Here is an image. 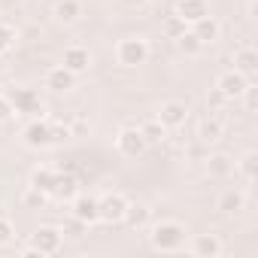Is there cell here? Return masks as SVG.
Returning a JSON list of instances; mask_svg holds the SVG:
<instances>
[{"mask_svg": "<svg viewBox=\"0 0 258 258\" xmlns=\"http://www.w3.org/2000/svg\"><path fill=\"white\" fill-rule=\"evenodd\" d=\"M16 115V106H13V100L7 97V94H0V124L4 121H10Z\"/></svg>", "mask_w": 258, "mask_h": 258, "instance_id": "cell-31", "label": "cell"}, {"mask_svg": "<svg viewBox=\"0 0 258 258\" xmlns=\"http://www.w3.org/2000/svg\"><path fill=\"white\" fill-rule=\"evenodd\" d=\"M13 237H16V228H13V222L0 216V249H4V246H10V243H13Z\"/></svg>", "mask_w": 258, "mask_h": 258, "instance_id": "cell-29", "label": "cell"}, {"mask_svg": "<svg viewBox=\"0 0 258 258\" xmlns=\"http://www.w3.org/2000/svg\"><path fill=\"white\" fill-rule=\"evenodd\" d=\"M207 176L210 179H231L234 176V158L225 152H216L207 158Z\"/></svg>", "mask_w": 258, "mask_h": 258, "instance_id": "cell-18", "label": "cell"}, {"mask_svg": "<svg viewBox=\"0 0 258 258\" xmlns=\"http://www.w3.org/2000/svg\"><path fill=\"white\" fill-rule=\"evenodd\" d=\"M207 103H210V106H222V103H228V100H225V97H222V94L213 88V91L207 94Z\"/></svg>", "mask_w": 258, "mask_h": 258, "instance_id": "cell-35", "label": "cell"}, {"mask_svg": "<svg viewBox=\"0 0 258 258\" xmlns=\"http://www.w3.org/2000/svg\"><path fill=\"white\" fill-rule=\"evenodd\" d=\"M82 228H88V225H82L79 219H73V222H67L61 231H64V234H70V237H79V231H82Z\"/></svg>", "mask_w": 258, "mask_h": 258, "instance_id": "cell-33", "label": "cell"}, {"mask_svg": "<svg viewBox=\"0 0 258 258\" xmlns=\"http://www.w3.org/2000/svg\"><path fill=\"white\" fill-rule=\"evenodd\" d=\"M216 210L225 213V216H240L246 210V195L240 188H225L219 195V201H216Z\"/></svg>", "mask_w": 258, "mask_h": 258, "instance_id": "cell-16", "label": "cell"}, {"mask_svg": "<svg viewBox=\"0 0 258 258\" xmlns=\"http://www.w3.org/2000/svg\"><path fill=\"white\" fill-rule=\"evenodd\" d=\"M176 16L185 25H195L198 19L210 16V4H207V0H179V4H176Z\"/></svg>", "mask_w": 258, "mask_h": 258, "instance_id": "cell-19", "label": "cell"}, {"mask_svg": "<svg viewBox=\"0 0 258 258\" xmlns=\"http://www.w3.org/2000/svg\"><path fill=\"white\" fill-rule=\"evenodd\" d=\"M222 134H225V121H222L219 115H207V118H201V121H198V140H201L204 146L219 143V140H222Z\"/></svg>", "mask_w": 258, "mask_h": 258, "instance_id": "cell-15", "label": "cell"}, {"mask_svg": "<svg viewBox=\"0 0 258 258\" xmlns=\"http://www.w3.org/2000/svg\"><path fill=\"white\" fill-rule=\"evenodd\" d=\"M46 88L55 94H67L70 88H76V73H70L64 64H55L46 70Z\"/></svg>", "mask_w": 258, "mask_h": 258, "instance_id": "cell-9", "label": "cell"}, {"mask_svg": "<svg viewBox=\"0 0 258 258\" xmlns=\"http://www.w3.org/2000/svg\"><path fill=\"white\" fill-rule=\"evenodd\" d=\"M22 140H25V146H31V149H46V146H52V143H55V137H52V121L34 118L31 124H25Z\"/></svg>", "mask_w": 258, "mask_h": 258, "instance_id": "cell-8", "label": "cell"}, {"mask_svg": "<svg viewBox=\"0 0 258 258\" xmlns=\"http://www.w3.org/2000/svg\"><path fill=\"white\" fill-rule=\"evenodd\" d=\"M176 46H179V52H185V55H201V52H204V43L191 34V28H185V31L176 37Z\"/></svg>", "mask_w": 258, "mask_h": 258, "instance_id": "cell-24", "label": "cell"}, {"mask_svg": "<svg viewBox=\"0 0 258 258\" xmlns=\"http://www.w3.org/2000/svg\"><path fill=\"white\" fill-rule=\"evenodd\" d=\"M185 240H188V231L176 219H161L158 225H152V234H149V243L158 252H179Z\"/></svg>", "mask_w": 258, "mask_h": 258, "instance_id": "cell-1", "label": "cell"}, {"mask_svg": "<svg viewBox=\"0 0 258 258\" xmlns=\"http://www.w3.org/2000/svg\"><path fill=\"white\" fill-rule=\"evenodd\" d=\"M61 64H64L70 73L82 76V73H88V67H91V52H88L85 46H67V49H64Z\"/></svg>", "mask_w": 258, "mask_h": 258, "instance_id": "cell-11", "label": "cell"}, {"mask_svg": "<svg viewBox=\"0 0 258 258\" xmlns=\"http://www.w3.org/2000/svg\"><path fill=\"white\" fill-rule=\"evenodd\" d=\"M22 204H25V207H31V210H40V207L46 204V195L28 185V191H25V198H22Z\"/></svg>", "mask_w": 258, "mask_h": 258, "instance_id": "cell-28", "label": "cell"}, {"mask_svg": "<svg viewBox=\"0 0 258 258\" xmlns=\"http://www.w3.org/2000/svg\"><path fill=\"white\" fill-rule=\"evenodd\" d=\"M249 82H252V79H246L243 73H237V70L231 67V70H225V73L216 76V85H213V88H216L225 100H240L243 91L249 88Z\"/></svg>", "mask_w": 258, "mask_h": 258, "instance_id": "cell-5", "label": "cell"}, {"mask_svg": "<svg viewBox=\"0 0 258 258\" xmlns=\"http://www.w3.org/2000/svg\"><path fill=\"white\" fill-rule=\"evenodd\" d=\"M52 137H55V143H58V140H67V137H73V134H70V127H61V124H52Z\"/></svg>", "mask_w": 258, "mask_h": 258, "instance_id": "cell-34", "label": "cell"}, {"mask_svg": "<svg viewBox=\"0 0 258 258\" xmlns=\"http://www.w3.org/2000/svg\"><path fill=\"white\" fill-rule=\"evenodd\" d=\"M191 34H195L204 46H210V43H216V40L222 37V25H219L213 16H204V19H198V22L191 25Z\"/></svg>", "mask_w": 258, "mask_h": 258, "instance_id": "cell-20", "label": "cell"}, {"mask_svg": "<svg viewBox=\"0 0 258 258\" xmlns=\"http://www.w3.org/2000/svg\"><path fill=\"white\" fill-rule=\"evenodd\" d=\"M188 252L198 258H219L222 255V240L216 234H195L188 243Z\"/></svg>", "mask_w": 258, "mask_h": 258, "instance_id": "cell-13", "label": "cell"}, {"mask_svg": "<svg viewBox=\"0 0 258 258\" xmlns=\"http://www.w3.org/2000/svg\"><path fill=\"white\" fill-rule=\"evenodd\" d=\"M140 131H143V137H146V143H149V146H152V143H161V140L167 137V127H164L158 118L143 121V124H140Z\"/></svg>", "mask_w": 258, "mask_h": 258, "instance_id": "cell-26", "label": "cell"}, {"mask_svg": "<svg viewBox=\"0 0 258 258\" xmlns=\"http://www.w3.org/2000/svg\"><path fill=\"white\" fill-rule=\"evenodd\" d=\"M124 210H127V198H124L121 191H109V195L97 198V216H100V222H106V225L121 222V219H124Z\"/></svg>", "mask_w": 258, "mask_h": 258, "instance_id": "cell-6", "label": "cell"}, {"mask_svg": "<svg viewBox=\"0 0 258 258\" xmlns=\"http://www.w3.org/2000/svg\"><path fill=\"white\" fill-rule=\"evenodd\" d=\"M149 219H152V210H149L143 201H134V204L127 201V210H124V219H121V222H127V225L137 231V228H146Z\"/></svg>", "mask_w": 258, "mask_h": 258, "instance_id": "cell-22", "label": "cell"}, {"mask_svg": "<svg viewBox=\"0 0 258 258\" xmlns=\"http://www.w3.org/2000/svg\"><path fill=\"white\" fill-rule=\"evenodd\" d=\"M55 173H58V170H52V167H34V170H31V179H28V185H31V188H37V191H43V195L49 198L52 182H55Z\"/></svg>", "mask_w": 258, "mask_h": 258, "instance_id": "cell-23", "label": "cell"}, {"mask_svg": "<svg viewBox=\"0 0 258 258\" xmlns=\"http://www.w3.org/2000/svg\"><path fill=\"white\" fill-rule=\"evenodd\" d=\"M182 31H185V22H182V19H179V16H176V13H173V16H170V19H167V34H170V37H173V40H176V37H179V34H182Z\"/></svg>", "mask_w": 258, "mask_h": 258, "instance_id": "cell-32", "label": "cell"}, {"mask_svg": "<svg viewBox=\"0 0 258 258\" xmlns=\"http://www.w3.org/2000/svg\"><path fill=\"white\" fill-rule=\"evenodd\" d=\"M234 70L243 73L246 79H255V73H258V52L249 49V46L237 49V52H234Z\"/></svg>", "mask_w": 258, "mask_h": 258, "instance_id": "cell-21", "label": "cell"}, {"mask_svg": "<svg viewBox=\"0 0 258 258\" xmlns=\"http://www.w3.org/2000/svg\"><path fill=\"white\" fill-rule=\"evenodd\" d=\"M13 46H16V31H13L10 25L0 22V55H7Z\"/></svg>", "mask_w": 258, "mask_h": 258, "instance_id": "cell-27", "label": "cell"}, {"mask_svg": "<svg viewBox=\"0 0 258 258\" xmlns=\"http://www.w3.org/2000/svg\"><path fill=\"white\" fill-rule=\"evenodd\" d=\"M115 61L121 64V67H140V64H146L149 61V43L143 40V37H124V40H118L115 43Z\"/></svg>", "mask_w": 258, "mask_h": 258, "instance_id": "cell-2", "label": "cell"}, {"mask_svg": "<svg viewBox=\"0 0 258 258\" xmlns=\"http://www.w3.org/2000/svg\"><path fill=\"white\" fill-rule=\"evenodd\" d=\"M240 100L246 103V112H255V109H258V88H255V82H249V88L243 91Z\"/></svg>", "mask_w": 258, "mask_h": 258, "instance_id": "cell-30", "label": "cell"}, {"mask_svg": "<svg viewBox=\"0 0 258 258\" xmlns=\"http://www.w3.org/2000/svg\"><path fill=\"white\" fill-rule=\"evenodd\" d=\"M155 118L167 127V131H176L188 121V103L185 100H164L158 109H155Z\"/></svg>", "mask_w": 258, "mask_h": 258, "instance_id": "cell-7", "label": "cell"}, {"mask_svg": "<svg viewBox=\"0 0 258 258\" xmlns=\"http://www.w3.org/2000/svg\"><path fill=\"white\" fill-rule=\"evenodd\" d=\"M70 213H73V219H79L82 225L100 222V216H97V198H94V195H76V198L70 201Z\"/></svg>", "mask_w": 258, "mask_h": 258, "instance_id": "cell-10", "label": "cell"}, {"mask_svg": "<svg viewBox=\"0 0 258 258\" xmlns=\"http://www.w3.org/2000/svg\"><path fill=\"white\" fill-rule=\"evenodd\" d=\"M79 195V179L73 176V173H55V182H52V191H49V198H55V201H73Z\"/></svg>", "mask_w": 258, "mask_h": 258, "instance_id": "cell-14", "label": "cell"}, {"mask_svg": "<svg viewBox=\"0 0 258 258\" xmlns=\"http://www.w3.org/2000/svg\"><path fill=\"white\" fill-rule=\"evenodd\" d=\"M255 167H258V155H255V152H246L240 161H234V173H240L246 182L255 179Z\"/></svg>", "mask_w": 258, "mask_h": 258, "instance_id": "cell-25", "label": "cell"}, {"mask_svg": "<svg viewBox=\"0 0 258 258\" xmlns=\"http://www.w3.org/2000/svg\"><path fill=\"white\" fill-rule=\"evenodd\" d=\"M115 149H118V155H124V158H140V155L149 149V143H146V137H143V131H140V124H124L121 131L115 134Z\"/></svg>", "mask_w": 258, "mask_h": 258, "instance_id": "cell-3", "label": "cell"}, {"mask_svg": "<svg viewBox=\"0 0 258 258\" xmlns=\"http://www.w3.org/2000/svg\"><path fill=\"white\" fill-rule=\"evenodd\" d=\"M52 16L58 25H76L82 19V0H55Z\"/></svg>", "mask_w": 258, "mask_h": 258, "instance_id": "cell-17", "label": "cell"}, {"mask_svg": "<svg viewBox=\"0 0 258 258\" xmlns=\"http://www.w3.org/2000/svg\"><path fill=\"white\" fill-rule=\"evenodd\" d=\"M31 246L40 252V255H55L61 252L64 246V231L58 225H40L34 234H31Z\"/></svg>", "mask_w": 258, "mask_h": 258, "instance_id": "cell-4", "label": "cell"}, {"mask_svg": "<svg viewBox=\"0 0 258 258\" xmlns=\"http://www.w3.org/2000/svg\"><path fill=\"white\" fill-rule=\"evenodd\" d=\"M7 97L13 100V106H16V112H43V103H40V94L34 91V88H13V91H7Z\"/></svg>", "mask_w": 258, "mask_h": 258, "instance_id": "cell-12", "label": "cell"}]
</instances>
